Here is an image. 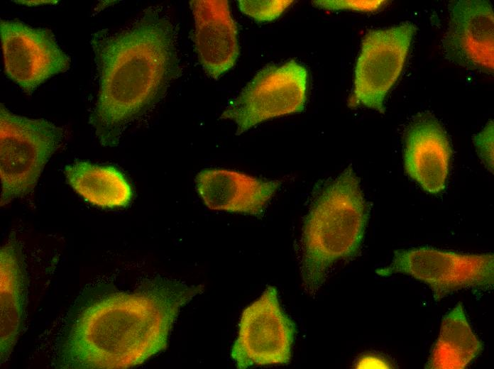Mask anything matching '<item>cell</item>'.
Here are the masks:
<instances>
[{
    "label": "cell",
    "instance_id": "obj_13",
    "mask_svg": "<svg viewBox=\"0 0 494 369\" xmlns=\"http://www.w3.org/2000/svg\"><path fill=\"white\" fill-rule=\"evenodd\" d=\"M451 148L447 135L434 117H419L409 128L404 150L408 175L426 192L437 194L446 184Z\"/></svg>",
    "mask_w": 494,
    "mask_h": 369
},
{
    "label": "cell",
    "instance_id": "obj_19",
    "mask_svg": "<svg viewBox=\"0 0 494 369\" xmlns=\"http://www.w3.org/2000/svg\"><path fill=\"white\" fill-rule=\"evenodd\" d=\"M385 1H314L317 6L328 10H353L373 11L380 9Z\"/></svg>",
    "mask_w": 494,
    "mask_h": 369
},
{
    "label": "cell",
    "instance_id": "obj_2",
    "mask_svg": "<svg viewBox=\"0 0 494 369\" xmlns=\"http://www.w3.org/2000/svg\"><path fill=\"white\" fill-rule=\"evenodd\" d=\"M198 287L164 284L106 297L84 309L65 349V367L126 369L166 348L180 309Z\"/></svg>",
    "mask_w": 494,
    "mask_h": 369
},
{
    "label": "cell",
    "instance_id": "obj_7",
    "mask_svg": "<svg viewBox=\"0 0 494 369\" xmlns=\"http://www.w3.org/2000/svg\"><path fill=\"white\" fill-rule=\"evenodd\" d=\"M417 27L405 22L368 31L361 44L348 106H363L384 113V101L398 79Z\"/></svg>",
    "mask_w": 494,
    "mask_h": 369
},
{
    "label": "cell",
    "instance_id": "obj_15",
    "mask_svg": "<svg viewBox=\"0 0 494 369\" xmlns=\"http://www.w3.org/2000/svg\"><path fill=\"white\" fill-rule=\"evenodd\" d=\"M483 345L473 333L461 304L444 318L427 368L463 369L481 352Z\"/></svg>",
    "mask_w": 494,
    "mask_h": 369
},
{
    "label": "cell",
    "instance_id": "obj_5",
    "mask_svg": "<svg viewBox=\"0 0 494 369\" xmlns=\"http://www.w3.org/2000/svg\"><path fill=\"white\" fill-rule=\"evenodd\" d=\"M307 85L306 67L294 60L268 66L247 84L221 119L234 121L240 135L270 119L302 112Z\"/></svg>",
    "mask_w": 494,
    "mask_h": 369
},
{
    "label": "cell",
    "instance_id": "obj_10",
    "mask_svg": "<svg viewBox=\"0 0 494 369\" xmlns=\"http://www.w3.org/2000/svg\"><path fill=\"white\" fill-rule=\"evenodd\" d=\"M450 21L442 44L452 62L473 70L493 73L494 16L483 0H460L450 4Z\"/></svg>",
    "mask_w": 494,
    "mask_h": 369
},
{
    "label": "cell",
    "instance_id": "obj_6",
    "mask_svg": "<svg viewBox=\"0 0 494 369\" xmlns=\"http://www.w3.org/2000/svg\"><path fill=\"white\" fill-rule=\"evenodd\" d=\"M382 276L405 274L428 285L439 300L463 288H489L494 281L493 254H464L431 247L399 250Z\"/></svg>",
    "mask_w": 494,
    "mask_h": 369
},
{
    "label": "cell",
    "instance_id": "obj_8",
    "mask_svg": "<svg viewBox=\"0 0 494 369\" xmlns=\"http://www.w3.org/2000/svg\"><path fill=\"white\" fill-rule=\"evenodd\" d=\"M295 324L282 310L278 291L268 286L243 312L231 356L239 369L287 363Z\"/></svg>",
    "mask_w": 494,
    "mask_h": 369
},
{
    "label": "cell",
    "instance_id": "obj_14",
    "mask_svg": "<svg viewBox=\"0 0 494 369\" xmlns=\"http://www.w3.org/2000/svg\"><path fill=\"white\" fill-rule=\"evenodd\" d=\"M67 180L73 189L88 202L103 208L127 206L132 189L117 169L87 161H77L65 167Z\"/></svg>",
    "mask_w": 494,
    "mask_h": 369
},
{
    "label": "cell",
    "instance_id": "obj_17",
    "mask_svg": "<svg viewBox=\"0 0 494 369\" xmlns=\"http://www.w3.org/2000/svg\"><path fill=\"white\" fill-rule=\"evenodd\" d=\"M292 1H238L240 10L257 21H271L278 18Z\"/></svg>",
    "mask_w": 494,
    "mask_h": 369
},
{
    "label": "cell",
    "instance_id": "obj_21",
    "mask_svg": "<svg viewBox=\"0 0 494 369\" xmlns=\"http://www.w3.org/2000/svg\"><path fill=\"white\" fill-rule=\"evenodd\" d=\"M15 2H19L21 4H25L28 6H33V5H38V4H47V3H53L56 2L54 1H15Z\"/></svg>",
    "mask_w": 494,
    "mask_h": 369
},
{
    "label": "cell",
    "instance_id": "obj_3",
    "mask_svg": "<svg viewBox=\"0 0 494 369\" xmlns=\"http://www.w3.org/2000/svg\"><path fill=\"white\" fill-rule=\"evenodd\" d=\"M368 219L360 180L348 166L323 188L304 222L302 275L309 293L320 288L334 263L358 252Z\"/></svg>",
    "mask_w": 494,
    "mask_h": 369
},
{
    "label": "cell",
    "instance_id": "obj_4",
    "mask_svg": "<svg viewBox=\"0 0 494 369\" xmlns=\"http://www.w3.org/2000/svg\"><path fill=\"white\" fill-rule=\"evenodd\" d=\"M62 137V129L50 121L16 115L1 104V206L33 191Z\"/></svg>",
    "mask_w": 494,
    "mask_h": 369
},
{
    "label": "cell",
    "instance_id": "obj_12",
    "mask_svg": "<svg viewBox=\"0 0 494 369\" xmlns=\"http://www.w3.org/2000/svg\"><path fill=\"white\" fill-rule=\"evenodd\" d=\"M280 184L225 169L204 170L195 179L196 190L209 209L254 216L263 213Z\"/></svg>",
    "mask_w": 494,
    "mask_h": 369
},
{
    "label": "cell",
    "instance_id": "obj_18",
    "mask_svg": "<svg viewBox=\"0 0 494 369\" xmlns=\"http://www.w3.org/2000/svg\"><path fill=\"white\" fill-rule=\"evenodd\" d=\"M473 143L485 165L493 170V123L490 121L483 130L474 136Z\"/></svg>",
    "mask_w": 494,
    "mask_h": 369
},
{
    "label": "cell",
    "instance_id": "obj_1",
    "mask_svg": "<svg viewBox=\"0 0 494 369\" xmlns=\"http://www.w3.org/2000/svg\"><path fill=\"white\" fill-rule=\"evenodd\" d=\"M172 37L151 11L124 31L92 34L99 89L89 123L102 145H116L125 126L164 93L175 71Z\"/></svg>",
    "mask_w": 494,
    "mask_h": 369
},
{
    "label": "cell",
    "instance_id": "obj_16",
    "mask_svg": "<svg viewBox=\"0 0 494 369\" xmlns=\"http://www.w3.org/2000/svg\"><path fill=\"white\" fill-rule=\"evenodd\" d=\"M16 244L11 241L0 251L1 360L14 346L23 316V277Z\"/></svg>",
    "mask_w": 494,
    "mask_h": 369
},
{
    "label": "cell",
    "instance_id": "obj_11",
    "mask_svg": "<svg viewBox=\"0 0 494 369\" xmlns=\"http://www.w3.org/2000/svg\"><path fill=\"white\" fill-rule=\"evenodd\" d=\"M195 23L194 43L205 72L216 79L230 70L239 55L238 31L228 1H190Z\"/></svg>",
    "mask_w": 494,
    "mask_h": 369
},
{
    "label": "cell",
    "instance_id": "obj_20",
    "mask_svg": "<svg viewBox=\"0 0 494 369\" xmlns=\"http://www.w3.org/2000/svg\"><path fill=\"white\" fill-rule=\"evenodd\" d=\"M358 366V368H371L373 366H375L376 368H390V365L387 360L383 358L369 356L363 357L360 360Z\"/></svg>",
    "mask_w": 494,
    "mask_h": 369
},
{
    "label": "cell",
    "instance_id": "obj_9",
    "mask_svg": "<svg viewBox=\"0 0 494 369\" xmlns=\"http://www.w3.org/2000/svg\"><path fill=\"white\" fill-rule=\"evenodd\" d=\"M0 34L5 72L27 94L70 67L69 57L48 29L1 20Z\"/></svg>",
    "mask_w": 494,
    "mask_h": 369
}]
</instances>
